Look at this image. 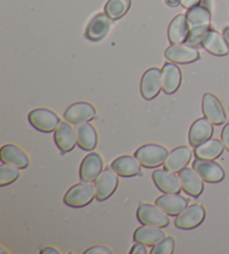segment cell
Segmentation results:
<instances>
[{"label": "cell", "mask_w": 229, "mask_h": 254, "mask_svg": "<svg viewBox=\"0 0 229 254\" xmlns=\"http://www.w3.org/2000/svg\"><path fill=\"white\" fill-rule=\"evenodd\" d=\"M94 198H96L95 185L90 182H81L66 191L64 203L69 207L81 208L91 204Z\"/></svg>", "instance_id": "6da1fadb"}, {"label": "cell", "mask_w": 229, "mask_h": 254, "mask_svg": "<svg viewBox=\"0 0 229 254\" xmlns=\"http://www.w3.org/2000/svg\"><path fill=\"white\" fill-rule=\"evenodd\" d=\"M168 155L169 151L167 150V148L156 143L143 144L134 154L135 158L139 160V163L144 168L149 169L160 167L161 165H164Z\"/></svg>", "instance_id": "7a4b0ae2"}, {"label": "cell", "mask_w": 229, "mask_h": 254, "mask_svg": "<svg viewBox=\"0 0 229 254\" xmlns=\"http://www.w3.org/2000/svg\"><path fill=\"white\" fill-rule=\"evenodd\" d=\"M28 121L36 130L44 133H50L59 126L60 118L50 109L38 108L29 112Z\"/></svg>", "instance_id": "3957f363"}, {"label": "cell", "mask_w": 229, "mask_h": 254, "mask_svg": "<svg viewBox=\"0 0 229 254\" xmlns=\"http://www.w3.org/2000/svg\"><path fill=\"white\" fill-rule=\"evenodd\" d=\"M136 218L142 225L161 227V229H165L170 224L168 214L162 211L158 205L152 204H140L136 211Z\"/></svg>", "instance_id": "277c9868"}, {"label": "cell", "mask_w": 229, "mask_h": 254, "mask_svg": "<svg viewBox=\"0 0 229 254\" xmlns=\"http://www.w3.org/2000/svg\"><path fill=\"white\" fill-rule=\"evenodd\" d=\"M206 214V209L201 204H192L179 214L174 221V226L179 230H193L202 224Z\"/></svg>", "instance_id": "5b68a950"}, {"label": "cell", "mask_w": 229, "mask_h": 254, "mask_svg": "<svg viewBox=\"0 0 229 254\" xmlns=\"http://www.w3.org/2000/svg\"><path fill=\"white\" fill-rule=\"evenodd\" d=\"M94 183L96 199L104 201L110 198L116 190L118 186V175L112 167L104 168Z\"/></svg>", "instance_id": "8992f818"}, {"label": "cell", "mask_w": 229, "mask_h": 254, "mask_svg": "<svg viewBox=\"0 0 229 254\" xmlns=\"http://www.w3.org/2000/svg\"><path fill=\"white\" fill-rule=\"evenodd\" d=\"M166 59L172 63L188 64L200 59L198 48L189 44H172L165 52Z\"/></svg>", "instance_id": "52a82bcc"}, {"label": "cell", "mask_w": 229, "mask_h": 254, "mask_svg": "<svg viewBox=\"0 0 229 254\" xmlns=\"http://www.w3.org/2000/svg\"><path fill=\"white\" fill-rule=\"evenodd\" d=\"M96 118V109L90 102L81 101L73 103L67 108L64 113V120L72 125H81L84 122H90Z\"/></svg>", "instance_id": "ba28073f"}, {"label": "cell", "mask_w": 229, "mask_h": 254, "mask_svg": "<svg viewBox=\"0 0 229 254\" xmlns=\"http://www.w3.org/2000/svg\"><path fill=\"white\" fill-rule=\"evenodd\" d=\"M162 90L161 69L151 67L147 69L141 78L140 92L145 100H153L157 98Z\"/></svg>", "instance_id": "9c48e42d"}, {"label": "cell", "mask_w": 229, "mask_h": 254, "mask_svg": "<svg viewBox=\"0 0 229 254\" xmlns=\"http://www.w3.org/2000/svg\"><path fill=\"white\" fill-rule=\"evenodd\" d=\"M152 181L158 190L165 194H180L182 190L179 175L166 168L155 170Z\"/></svg>", "instance_id": "30bf717a"}, {"label": "cell", "mask_w": 229, "mask_h": 254, "mask_svg": "<svg viewBox=\"0 0 229 254\" xmlns=\"http://www.w3.org/2000/svg\"><path fill=\"white\" fill-rule=\"evenodd\" d=\"M192 168L200 175L206 183L217 184L223 182L226 176L224 168L215 160L196 158L192 163Z\"/></svg>", "instance_id": "8fae6325"}, {"label": "cell", "mask_w": 229, "mask_h": 254, "mask_svg": "<svg viewBox=\"0 0 229 254\" xmlns=\"http://www.w3.org/2000/svg\"><path fill=\"white\" fill-rule=\"evenodd\" d=\"M201 108L204 116L210 122H213L214 125L220 126L226 122V112H225V109L220 100L215 94L205 93L204 96H202Z\"/></svg>", "instance_id": "7c38bea8"}, {"label": "cell", "mask_w": 229, "mask_h": 254, "mask_svg": "<svg viewBox=\"0 0 229 254\" xmlns=\"http://www.w3.org/2000/svg\"><path fill=\"white\" fill-rule=\"evenodd\" d=\"M179 178L181 182L183 191L191 197L198 198L205 190V181L200 177L193 168L184 167L179 172Z\"/></svg>", "instance_id": "4fadbf2b"}, {"label": "cell", "mask_w": 229, "mask_h": 254, "mask_svg": "<svg viewBox=\"0 0 229 254\" xmlns=\"http://www.w3.org/2000/svg\"><path fill=\"white\" fill-rule=\"evenodd\" d=\"M103 159L98 152H90L83 159L80 167V178L82 182L93 183L103 172Z\"/></svg>", "instance_id": "5bb4252c"}, {"label": "cell", "mask_w": 229, "mask_h": 254, "mask_svg": "<svg viewBox=\"0 0 229 254\" xmlns=\"http://www.w3.org/2000/svg\"><path fill=\"white\" fill-rule=\"evenodd\" d=\"M214 124L210 122L207 118L197 119L190 127L189 130V143L190 146L196 148L199 144L208 141L214 134Z\"/></svg>", "instance_id": "9a60e30c"}, {"label": "cell", "mask_w": 229, "mask_h": 254, "mask_svg": "<svg viewBox=\"0 0 229 254\" xmlns=\"http://www.w3.org/2000/svg\"><path fill=\"white\" fill-rule=\"evenodd\" d=\"M54 141L61 154H67L75 148L77 144L76 134H75V129L72 128L69 122H60L54 131Z\"/></svg>", "instance_id": "2e32d148"}, {"label": "cell", "mask_w": 229, "mask_h": 254, "mask_svg": "<svg viewBox=\"0 0 229 254\" xmlns=\"http://www.w3.org/2000/svg\"><path fill=\"white\" fill-rule=\"evenodd\" d=\"M0 159L3 164L14 166L19 169L27 168L30 164L28 155L16 144H5L0 150Z\"/></svg>", "instance_id": "e0dca14e"}, {"label": "cell", "mask_w": 229, "mask_h": 254, "mask_svg": "<svg viewBox=\"0 0 229 254\" xmlns=\"http://www.w3.org/2000/svg\"><path fill=\"white\" fill-rule=\"evenodd\" d=\"M162 91L166 94H174L179 90L182 81V74L179 66L171 63H166L161 69Z\"/></svg>", "instance_id": "ac0fdd59"}, {"label": "cell", "mask_w": 229, "mask_h": 254, "mask_svg": "<svg viewBox=\"0 0 229 254\" xmlns=\"http://www.w3.org/2000/svg\"><path fill=\"white\" fill-rule=\"evenodd\" d=\"M192 150L188 146H180L169 152L164 164V168L173 173H179L190 163Z\"/></svg>", "instance_id": "d6986e66"}, {"label": "cell", "mask_w": 229, "mask_h": 254, "mask_svg": "<svg viewBox=\"0 0 229 254\" xmlns=\"http://www.w3.org/2000/svg\"><path fill=\"white\" fill-rule=\"evenodd\" d=\"M75 134H76L77 146L82 150L92 151L98 146V132H96L95 127L90 122L77 125L75 128Z\"/></svg>", "instance_id": "ffe728a7"}, {"label": "cell", "mask_w": 229, "mask_h": 254, "mask_svg": "<svg viewBox=\"0 0 229 254\" xmlns=\"http://www.w3.org/2000/svg\"><path fill=\"white\" fill-rule=\"evenodd\" d=\"M189 200L180 194H165L158 197L156 205L169 216H178L184 208L188 207Z\"/></svg>", "instance_id": "44dd1931"}, {"label": "cell", "mask_w": 229, "mask_h": 254, "mask_svg": "<svg viewBox=\"0 0 229 254\" xmlns=\"http://www.w3.org/2000/svg\"><path fill=\"white\" fill-rule=\"evenodd\" d=\"M110 27H111V19L109 18L107 14L96 15L87 25L85 37L91 42L102 41L108 35Z\"/></svg>", "instance_id": "7402d4cb"}, {"label": "cell", "mask_w": 229, "mask_h": 254, "mask_svg": "<svg viewBox=\"0 0 229 254\" xmlns=\"http://www.w3.org/2000/svg\"><path fill=\"white\" fill-rule=\"evenodd\" d=\"M201 46L215 56H226L229 54V46L226 39L217 30L209 29V32L202 38Z\"/></svg>", "instance_id": "603a6c76"}, {"label": "cell", "mask_w": 229, "mask_h": 254, "mask_svg": "<svg viewBox=\"0 0 229 254\" xmlns=\"http://www.w3.org/2000/svg\"><path fill=\"white\" fill-rule=\"evenodd\" d=\"M141 165L135 156L124 155L117 157L111 164V167L115 170L120 177H134L136 175H142L141 173Z\"/></svg>", "instance_id": "cb8c5ba5"}, {"label": "cell", "mask_w": 229, "mask_h": 254, "mask_svg": "<svg viewBox=\"0 0 229 254\" xmlns=\"http://www.w3.org/2000/svg\"><path fill=\"white\" fill-rule=\"evenodd\" d=\"M190 27L187 21V17L183 14H179L174 17L169 25L168 38L171 44L186 43Z\"/></svg>", "instance_id": "d4e9b609"}, {"label": "cell", "mask_w": 229, "mask_h": 254, "mask_svg": "<svg viewBox=\"0 0 229 254\" xmlns=\"http://www.w3.org/2000/svg\"><path fill=\"white\" fill-rule=\"evenodd\" d=\"M166 238L165 232L161 227L142 225L134 231L133 241L134 242L142 243L147 247H155Z\"/></svg>", "instance_id": "484cf974"}, {"label": "cell", "mask_w": 229, "mask_h": 254, "mask_svg": "<svg viewBox=\"0 0 229 254\" xmlns=\"http://www.w3.org/2000/svg\"><path fill=\"white\" fill-rule=\"evenodd\" d=\"M224 148L225 146L222 140L209 139L208 141L201 143L195 148L196 158L215 160L223 155Z\"/></svg>", "instance_id": "4316f807"}, {"label": "cell", "mask_w": 229, "mask_h": 254, "mask_svg": "<svg viewBox=\"0 0 229 254\" xmlns=\"http://www.w3.org/2000/svg\"><path fill=\"white\" fill-rule=\"evenodd\" d=\"M187 21L189 27H202V26H210L211 21V12L210 8L199 3L195 7L187 9Z\"/></svg>", "instance_id": "83f0119b"}, {"label": "cell", "mask_w": 229, "mask_h": 254, "mask_svg": "<svg viewBox=\"0 0 229 254\" xmlns=\"http://www.w3.org/2000/svg\"><path fill=\"white\" fill-rule=\"evenodd\" d=\"M131 7V0H108L104 11L111 20L122 18Z\"/></svg>", "instance_id": "f1b7e54d"}, {"label": "cell", "mask_w": 229, "mask_h": 254, "mask_svg": "<svg viewBox=\"0 0 229 254\" xmlns=\"http://www.w3.org/2000/svg\"><path fill=\"white\" fill-rule=\"evenodd\" d=\"M20 176L19 168L8 164L0 165V186H7L15 183Z\"/></svg>", "instance_id": "f546056e"}, {"label": "cell", "mask_w": 229, "mask_h": 254, "mask_svg": "<svg viewBox=\"0 0 229 254\" xmlns=\"http://www.w3.org/2000/svg\"><path fill=\"white\" fill-rule=\"evenodd\" d=\"M210 26H202V27H195L190 28V32H189L188 38L186 41V44H189L191 46H200L202 38L205 37V35L209 32Z\"/></svg>", "instance_id": "4dcf8cb0"}, {"label": "cell", "mask_w": 229, "mask_h": 254, "mask_svg": "<svg viewBox=\"0 0 229 254\" xmlns=\"http://www.w3.org/2000/svg\"><path fill=\"white\" fill-rule=\"evenodd\" d=\"M174 239L171 238H165L159 243L156 244L153 249L151 250V254H172L174 251Z\"/></svg>", "instance_id": "1f68e13d"}, {"label": "cell", "mask_w": 229, "mask_h": 254, "mask_svg": "<svg viewBox=\"0 0 229 254\" xmlns=\"http://www.w3.org/2000/svg\"><path fill=\"white\" fill-rule=\"evenodd\" d=\"M111 249L108 247H103V245H94L90 249H87L85 254H111Z\"/></svg>", "instance_id": "d6a6232c"}, {"label": "cell", "mask_w": 229, "mask_h": 254, "mask_svg": "<svg viewBox=\"0 0 229 254\" xmlns=\"http://www.w3.org/2000/svg\"><path fill=\"white\" fill-rule=\"evenodd\" d=\"M222 141L225 146V149L229 151V122L224 127L222 131Z\"/></svg>", "instance_id": "836d02e7"}, {"label": "cell", "mask_w": 229, "mask_h": 254, "mask_svg": "<svg viewBox=\"0 0 229 254\" xmlns=\"http://www.w3.org/2000/svg\"><path fill=\"white\" fill-rule=\"evenodd\" d=\"M131 254H147V245H144L142 243H139V242H135V244L132 247Z\"/></svg>", "instance_id": "e575fe53"}, {"label": "cell", "mask_w": 229, "mask_h": 254, "mask_svg": "<svg viewBox=\"0 0 229 254\" xmlns=\"http://www.w3.org/2000/svg\"><path fill=\"white\" fill-rule=\"evenodd\" d=\"M201 3V0H180V5L186 9H190V8L195 7Z\"/></svg>", "instance_id": "d590c367"}, {"label": "cell", "mask_w": 229, "mask_h": 254, "mask_svg": "<svg viewBox=\"0 0 229 254\" xmlns=\"http://www.w3.org/2000/svg\"><path fill=\"white\" fill-rule=\"evenodd\" d=\"M41 253L42 254H59L60 252L58 251V250L57 249H55V248H45V249H43L42 251H41Z\"/></svg>", "instance_id": "8d00e7d4"}, {"label": "cell", "mask_w": 229, "mask_h": 254, "mask_svg": "<svg viewBox=\"0 0 229 254\" xmlns=\"http://www.w3.org/2000/svg\"><path fill=\"white\" fill-rule=\"evenodd\" d=\"M164 1L169 7H177L180 5V0H164Z\"/></svg>", "instance_id": "74e56055"}, {"label": "cell", "mask_w": 229, "mask_h": 254, "mask_svg": "<svg viewBox=\"0 0 229 254\" xmlns=\"http://www.w3.org/2000/svg\"><path fill=\"white\" fill-rule=\"evenodd\" d=\"M223 35H224V37H225V39H226V42H227L228 46H229V26H227V27L224 28Z\"/></svg>", "instance_id": "f35d334b"}]
</instances>
